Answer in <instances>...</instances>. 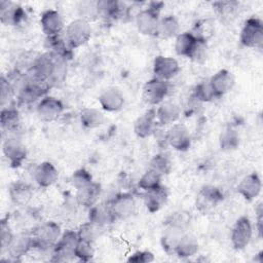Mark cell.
<instances>
[{
  "instance_id": "6da1fadb",
  "label": "cell",
  "mask_w": 263,
  "mask_h": 263,
  "mask_svg": "<svg viewBox=\"0 0 263 263\" xmlns=\"http://www.w3.org/2000/svg\"><path fill=\"white\" fill-rule=\"evenodd\" d=\"M62 233L63 231L60 224L54 221H46L37 225L30 232L33 249L39 251H51Z\"/></svg>"
},
{
  "instance_id": "7a4b0ae2",
  "label": "cell",
  "mask_w": 263,
  "mask_h": 263,
  "mask_svg": "<svg viewBox=\"0 0 263 263\" xmlns=\"http://www.w3.org/2000/svg\"><path fill=\"white\" fill-rule=\"evenodd\" d=\"M162 2H150L148 7L140 10L136 15V27L140 34L149 37H156Z\"/></svg>"
},
{
  "instance_id": "3957f363",
  "label": "cell",
  "mask_w": 263,
  "mask_h": 263,
  "mask_svg": "<svg viewBox=\"0 0 263 263\" xmlns=\"http://www.w3.org/2000/svg\"><path fill=\"white\" fill-rule=\"evenodd\" d=\"M79 240L77 231L75 230H65L57 243L51 249L52 262H67L75 259V248Z\"/></svg>"
},
{
  "instance_id": "277c9868",
  "label": "cell",
  "mask_w": 263,
  "mask_h": 263,
  "mask_svg": "<svg viewBox=\"0 0 263 263\" xmlns=\"http://www.w3.org/2000/svg\"><path fill=\"white\" fill-rule=\"evenodd\" d=\"M91 38L90 24L80 17L71 21L65 29V40L72 49L86 44Z\"/></svg>"
},
{
  "instance_id": "5b68a950",
  "label": "cell",
  "mask_w": 263,
  "mask_h": 263,
  "mask_svg": "<svg viewBox=\"0 0 263 263\" xmlns=\"http://www.w3.org/2000/svg\"><path fill=\"white\" fill-rule=\"evenodd\" d=\"M239 42L248 48H262L263 46V23L256 16L247 18L241 27Z\"/></svg>"
},
{
  "instance_id": "8992f818",
  "label": "cell",
  "mask_w": 263,
  "mask_h": 263,
  "mask_svg": "<svg viewBox=\"0 0 263 263\" xmlns=\"http://www.w3.org/2000/svg\"><path fill=\"white\" fill-rule=\"evenodd\" d=\"M253 237V225L249 217L241 216L233 224L230 231V241L236 251L245 250Z\"/></svg>"
},
{
  "instance_id": "52a82bcc",
  "label": "cell",
  "mask_w": 263,
  "mask_h": 263,
  "mask_svg": "<svg viewBox=\"0 0 263 263\" xmlns=\"http://www.w3.org/2000/svg\"><path fill=\"white\" fill-rule=\"evenodd\" d=\"M168 90V81L153 77L147 80L143 86V99L150 106H158L165 100Z\"/></svg>"
},
{
  "instance_id": "ba28073f",
  "label": "cell",
  "mask_w": 263,
  "mask_h": 263,
  "mask_svg": "<svg viewBox=\"0 0 263 263\" xmlns=\"http://www.w3.org/2000/svg\"><path fill=\"white\" fill-rule=\"evenodd\" d=\"M64 112L63 102L52 96H45L36 105V113L41 121L52 122L60 118Z\"/></svg>"
},
{
  "instance_id": "9c48e42d",
  "label": "cell",
  "mask_w": 263,
  "mask_h": 263,
  "mask_svg": "<svg viewBox=\"0 0 263 263\" xmlns=\"http://www.w3.org/2000/svg\"><path fill=\"white\" fill-rule=\"evenodd\" d=\"M167 146L179 152H186L191 146V135L183 123H174L166 129Z\"/></svg>"
},
{
  "instance_id": "30bf717a",
  "label": "cell",
  "mask_w": 263,
  "mask_h": 263,
  "mask_svg": "<svg viewBox=\"0 0 263 263\" xmlns=\"http://www.w3.org/2000/svg\"><path fill=\"white\" fill-rule=\"evenodd\" d=\"M2 152L12 167H18L27 157V149L16 137H9L2 143Z\"/></svg>"
},
{
  "instance_id": "8fae6325",
  "label": "cell",
  "mask_w": 263,
  "mask_h": 263,
  "mask_svg": "<svg viewBox=\"0 0 263 263\" xmlns=\"http://www.w3.org/2000/svg\"><path fill=\"white\" fill-rule=\"evenodd\" d=\"M152 71L154 77L164 81H170L179 74L180 65L175 58L160 54L154 59Z\"/></svg>"
},
{
  "instance_id": "7c38bea8",
  "label": "cell",
  "mask_w": 263,
  "mask_h": 263,
  "mask_svg": "<svg viewBox=\"0 0 263 263\" xmlns=\"http://www.w3.org/2000/svg\"><path fill=\"white\" fill-rule=\"evenodd\" d=\"M27 20L25 9L17 3L11 1H0V22L4 26L17 27Z\"/></svg>"
},
{
  "instance_id": "4fadbf2b",
  "label": "cell",
  "mask_w": 263,
  "mask_h": 263,
  "mask_svg": "<svg viewBox=\"0 0 263 263\" xmlns=\"http://www.w3.org/2000/svg\"><path fill=\"white\" fill-rule=\"evenodd\" d=\"M97 9L99 17L106 21L123 20L129 14V8L124 2L115 0H99L97 1Z\"/></svg>"
},
{
  "instance_id": "5bb4252c",
  "label": "cell",
  "mask_w": 263,
  "mask_h": 263,
  "mask_svg": "<svg viewBox=\"0 0 263 263\" xmlns=\"http://www.w3.org/2000/svg\"><path fill=\"white\" fill-rule=\"evenodd\" d=\"M109 202L116 220L126 219L136 212V199L130 192L117 193Z\"/></svg>"
},
{
  "instance_id": "9a60e30c",
  "label": "cell",
  "mask_w": 263,
  "mask_h": 263,
  "mask_svg": "<svg viewBox=\"0 0 263 263\" xmlns=\"http://www.w3.org/2000/svg\"><path fill=\"white\" fill-rule=\"evenodd\" d=\"M208 81L216 99L228 93L235 84L234 75L227 69L217 71Z\"/></svg>"
},
{
  "instance_id": "2e32d148",
  "label": "cell",
  "mask_w": 263,
  "mask_h": 263,
  "mask_svg": "<svg viewBox=\"0 0 263 263\" xmlns=\"http://www.w3.org/2000/svg\"><path fill=\"white\" fill-rule=\"evenodd\" d=\"M40 26L46 37L61 35L65 29L62 14L55 9H46L40 15Z\"/></svg>"
},
{
  "instance_id": "e0dca14e",
  "label": "cell",
  "mask_w": 263,
  "mask_h": 263,
  "mask_svg": "<svg viewBox=\"0 0 263 263\" xmlns=\"http://www.w3.org/2000/svg\"><path fill=\"white\" fill-rule=\"evenodd\" d=\"M155 109L151 108L141 114L134 122V133L138 138L147 139L154 135L158 127Z\"/></svg>"
},
{
  "instance_id": "ac0fdd59",
  "label": "cell",
  "mask_w": 263,
  "mask_h": 263,
  "mask_svg": "<svg viewBox=\"0 0 263 263\" xmlns=\"http://www.w3.org/2000/svg\"><path fill=\"white\" fill-rule=\"evenodd\" d=\"M33 250V242L30 233L14 234L7 247L6 254L12 261H18Z\"/></svg>"
},
{
  "instance_id": "d6986e66",
  "label": "cell",
  "mask_w": 263,
  "mask_h": 263,
  "mask_svg": "<svg viewBox=\"0 0 263 263\" xmlns=\"http://www.w3.org/2000/svg\"><path fill=\"white\" fill-rule=\"evenodd\" d=\"M125 99L122 91L115 86L104 89L99 96V104L106 112H117L122 109Z\"/></svg>"
},
{
  "instance_id": "ffe728a7",
  "label": "cell",
  "mask_w": 263,
  "mask_h": 263,
  "mask_svg": "<svg viewBox=\"0 0 263 263\" xmlns=\"http://www.w3.org/2000/svg\"><path fill=\"white\" fill-rule=\"evenodd\" d=\"M223 200L222 191L214 185H204L200 188L197 198L196 208L200 211L206 212L216 205H218Z\"/></svg>"
},
{
  "instance_id": "44dd1931",
  "label": "cell",
  "mask_w": 263,
  "mask_h": 263,
  "mask_svg": "<svg viewBox=\"0 0 263 263\" xmlns=\"http://www.w3.org/2000/svg\"><path fill=\"white\" fill-rule=\"evenodd\" d=\"M261 190L262 181L256 172L245 176L237 185V192L248 201H252L257 198L260 195Z\"/></svg>"
},
{
  "instance_id": "7402d4cb",
  "label": "cell",
  "mask_w": 263,
  "mask_h": 263,
  "mask_svg": "<svg viewBox=\"0 0 263 263\" xmlns=\"http://www.w3.org/2000/svg\"><path fill=\"white\" fill-rule=\"evenodd\" d=\"M33 178L39 187L47 188L58 181L59 172L50 161H42L34 167Z\"/></svg>"
},
{
  "instance_id": "603a6c76",
  "label": "cell",
  "mask_w": 263,
  "mask_h": 263,
  "mask_svg": "<svg viewBox=\"0 0 263 263\" xmlns=\"http://www.w3.org/2000/svg\"><path fill=\"white\" fill-rule=\"evenodd\" d=\"M87 217L88 221L101 227H106L116 221L109 201L98 202L89 208Z\"/></svg>"
},
{
  "instance_id": "cb8c5ba5",
  "label": "cell",
  "mask_w": 263,
  "mask_h": 263,
  "mask_svg": "<svg viewBox=\"0 0 263 263\" xmlns=\"http://www.w3.org/2000/svg\"><path fill=\"white\" fill-rule=\"evenodd\" d=\"M168 199V192L167 189L160 185L151 190L144 191L143 193V201L146 210L153 214L162 209V206L167 202Z\"/></svg>"
},
{
  "instance_id": "d4e9b609",
  "label": "cell",
  "mask_w": 263,
  "mask_h": 263,
  "mask_svg": "<svg viewBox=\"0 0 263 263\" xmlns=\"http://www.w3.org/2000/svg\"><path fill=\"white\" fill-rule=\"evenodd\" d=\"M156 112V120L160 126H167L176 123L181 115V108L173 101H163L158 105Z\"/></svg>"
},
{
  "instance_id": "484cf974",
  "label": "cell",
  "mask_w": 263,
  "mask_h": 263,
  "mask_svg": "<svg viewBox=\"0 0 263 263\" xmlns=\"http://www.w3.org/2000/svg\"><path fill=\"white\" fill-rule=\"evenodd\" d=\"M102 193V187L99 183L91 182L87 186L76 190L75 200L76 203L85 209H89L99 202Z\"/></svg>"
},
{
  "instance_id": "4316f807",
  "label": "cell",
  "mask_w": 263,
  "mask_h": 263,
  "mask_svg": "<svg viewBox=\"0 0 263 263\" xmlns=\"http://www.w3.org/2000/svg\"><path fill=\"white\" fill-rule=\"evenodd\" d=\"M8 195L12 203L23 206L31 201L34 191L30 184L23 181H15L9 186Z\"/></svg>"
},
{
  "instance_id": "83f0119b",
  "label": "cell",
  "mask_w": 263,
  "mask_h": 263,
  "mask_svg": "<svg viewBox=\"0 0 263 263\" xmlns=\"http://www.w3.org/2000/svg\"><path fill=\"white\" fill-rule=\"evenodd\" d=\"M197 38L192 34L191 31L181 32L175 38V51L178 55L191 59L194 49L197 44Z\"/></svg>"
},
{
  "instance_id": "f1b7e54d",
  "label": "cell",
  "mask_w": 263,
  "mask_h": 263,
  "mask_svg": "<svg viewBox=\"0 0 263 263\" xmlns=\"http://www.w3.org/2000/svg\"><path fill=\"white\" fill-rule=\"evenodd\" d=\"M53 57L54 59H53L52 67H51L49 76L47 78V82L50 88L61 87L66 82L67 71H68V67H67L68 60L61 57H57L54 54Z\"/></svg>"
},
{
  "instance_id": "f546056e",
  "label": "cell",
  "mask_w": 263,
  "mask_h": 263,
  "mask_svg": "<svg viewBox=\"0 0 263 263\" xmlns=\"http://www.w3.org/2000/svg\"><path fill=\"white\" fill-rule=\"evenodd\" d=\"M198 248L199 243L197 238L192 233L184 232L176 246L174 255L182 259L190 258L198 252Z\"/></svg>"
},
{
  "instance_id": "4dcf8cb0",
  "label": "cell",
  "mask_w": 263,
  "mask_h": 263,
  "mask_svg": "<svg viewBox=\"0 0 263 263\" xmlns=\"http://www.w3.org/2000/svg\"><path fill=\"white\" fill-rule=\"evenodd\" d=\"M180 23L178 18L173 14H167L160 17L156 37L161 39L176 38L180 32Z\"/></svg>"
},
{
  "instance_id": "1f68e13d",
  "label": "cell",
  "mask_w": 263,
  "mask_h": 263,
  "mask_svg": "<svg viewBox=\"0 0 263 263\" xmlns=\"http://www.w3.org/2000/svg\"><path fill=\"white\" fill-rule=\"evenodd\" d=\"M79 120L83 127L87 129H93L104 124L105 116L101 110L92 107H87L83 108L80 111Z\"/></svg>"
},
{
  "instance_id": "d6a6232c",
  "label": "cell",
  "mask_w": 263,
  "mask_h": 263,
  "mask_svg": "<svg viewBox=\"0 0 263 263\" xmlns=\"http://www.w3.org/2000/svg\"><path fill=\"white\" fill-rule=\"evenodd\" d=\"M0 124L2 129L6 132H16L21 125V115L16 108L13 106H6L0 112Z\"/></svg>"
},
{
  "instance_id": "836d02e7",
  "label": "cell",
  "mask_w": 263,
  "mask_h": 263,
  "mask_svg": "<svg viewBox=\"0 0 263 263\" xmlns=\"http://www.w3.org/2000/svg\"><path fill=\"white\" fill-rule=\"evenodd\" d=\"M184 232V230L171 226H165L160 237V245L162 250L168 255H174L176 246Z\"/></svg>"
},
{
  "instance_id": "e575fe53",
  "label": "cell",
  "mask_w": 263,
  "mask_h": 263,
  "mask_svg": "<svg viewBox=\"0 0 263 263\" xmlns=\"http://www.w3.org/2000/svg\"><path fill=\"white\" fill-rule=\"evenodd\" d=\"M162 177L163 176L159 174L157 171L149 167L140 177L138 181V187L143 191H147V190H151L156 187H159L160 185H162L161 184Z\"/></svg>"
},
{
  "instance_id": "d590c367",
  "label": "cell",
  "mask_w": 263,
  "mask_h": 263,
  "mask_svg": "<svg viewBox=\"0 0 263 263\" xmlns=\"http://www.w3.org/2000/svg\"><path fill=\"white\" fill-rule=\"evenodd\" d=\"M149 167L157 171L162 176H165V175H168L172 172L173 161L166 153L160 152V153L155 154L151 158Z\"/></svg>"
},
{
  "instance_id": "8d00e7d4",
  "label": "cell",
  "mask_w": 263,
  "mask_h": 263,
  "mask_svg": "<svg viewBox=\"0 0 263 263\" xmlns=\"http://www.w3.org/2000/svg\"><path fill=\"white\" fill-rule=\"evenodd\" d=\"M220 148L223 151H233L239 145V135L233 128H226L219 138Z\"/></svg>"
},
{
  "instance_id": "74e56055",
  "label": "cell",
  "mask_w": 263,
  "mask_h": 263,
  "mask_svg": "<svg viewBox=\"0 0 263 263\" xmlns=\"http://www.w3.org/2000/svg\"><path fill=\"white\" fill-rule=\"evenodd\" d=\"M104 227L98 226V225L91 223L90 221H87L79 226V228L77 229V234H78L79 239L93 242L101 234V230Z\"/></svg>"
},
{
  "instance_id": "f35d334b",
  "label": "cell",
  "mask_w": 263,
  "mask_h": 263,
  "mask_svg": "<svg viewBox=\"0 0 263 263\" xmlns=\"http://www.w3.org/2000/svg\"><path fill=\"white\" fill-rule=\"evenodd\" d=\"M190 223V215L184 211H178L172 213L164 221V226L175 227L181 230H184L188 227Z\"/></svg>"
},
{
  "instance_id": "ab89813d",
  "label": "cell",
  "mask_w": 263,
  "mask_h": 263,
  "mask_svg": "<svg viewBox=\"0 0 263 263\" xmlns=\"http://www.w3.org/2000/svg\"><path fill=\"white\" fill-rule=\"evenodd\" d=\"M92 243L93 242L79 239L75 248V258L83 262L92 260L95 257V248Z\"/></svg>"
},
{
  "instance_id": "60d3db41",
  "label": "cell",
  "mask_w": 263,
  "mask_h": 263,
  "mask_svg": "<svg viewBox=\"0 0 263 263\" xmlns=\"http://www.w3.org/2000/svg\"><path fill=\"white\" fill-rule=\"evenodd\" d=\"M70 182H71L72 186H73L76 190H78V189H81V188L87 186L88 184H90L91 182H93V180H92L91 174H90L86 168L81 167V168L76 170V171L71 175Z\"/></svg>"
},
{
  "instance_id": "b9f144b4",
  "label": "cell",
  "mask_w": 263,
  "mask_h": 263,
  "mask_svg": "<svg viewBox=\"0 0 263 263\" xmlns=\"http://www.w3.org/2000/svg\"><path fill=\"white\" fill-rule=\"evenodd\" d=\"M192 97L199 103H209L216 99L208 80L201 81L195 86Z\"/></svg>"
},
{
  "instance_id": "7bdbcfd3",
  "label": "cell",
  "mask_w": 263,
  "mask_h": 263,
  "mask_svg": "<svg viewBox=\"0 0 263 263\" xmlns=\"http://www.w3.org/2000/svg\"><path fill=\"white\" fill-rule=\"evenodd\" d=\"M191 32L197 39L208 42V39L214 33V27L209 20H202V21H198L194 25V28Z\"/></svg>"
},
{
  "instance_id": "ee69618b",
  "label": "cell",
  "mask_w": 263,
  "mask_h": 263,
  "mask_svg": "<svg viewBox=\"0 0 263 263\" xmlns=\"http://www.w3.org/2000/svg\"><path fill=\"white\" fill-rule=\"evenodd\" d=\"M78 12L80 15V18L90 22L99 17L98 9H97V1H82L78 4Z\"/></svg>"
},
{
  "instance_id": "f6af8a7d",
  "label": "cell",
  "mask_w": 263,
  "mask_h": 263,
  "mask_svg": "<svg viewBox=\"0 0 263 263\" xmlns=\"http://www.w3.org/2000/svg\"><path fill=\"white\" fill-rule=\"evenodd\" d=\"M238 6L237 2L234 1H217L213 3V7L216 12L223 18H228L235 13Z\"/></svg>"
},
{
  "instance_id": "bcb514c9",
  "label": "cell",
  "mask_w": 263,
  "mask_h": 263,
  "mask_svg": "<svg viewBox=\"0 0 263 263\" xmlns=\"http://www.w3.org/2000/svg\"><path fill=\"white\" fill-rule=\"evenodd\" d=\"M13 233L10 229L9 223L7 219H2L1 220V224H0V246H1V254L5 253L7 250L8 245L10 243L12 237H13Z\"/></svg>"
},
{
  "instance_id": "7dc6e473",
  "label": "cell",
  "mask_w": 263,
  "mask_h": 263,
  "mask_svg": "<svg viewBox=\"0 0 263 263\" xmlns=\"http://www.w3.org/2000/svg\"><path fill=\"white\" fill-rule=\"evenodd\" d=\"M13 93L14 89L9 83L8 79L5 76H2L0 79V101L2 107H4L5 103H7L11 99Z\"/></svg>"
},
{
  "instance_id": "c3c4849f",
  "label": "cell",
  "mask_w": 263,
  "mask_h": 263,
  "mask_svg": "<svg viewBox=\"0 0 263 263\" xmlns=\"http://www.w3.org/2000/svg\"><path fill=\"white\" fill-rule=\"evenodd\" d=\"M155 260L154 254L150 251H136L133 254L128 256L126 259L127 262H134V263H150Z\"/></svg>"
},
{
  "instance_id": "681fc988",
  "label": "cell",
  "mask_w": 263,
  "mask_h": 263,
  "mask_svg": "<svg viewBox=\"0 0 263 263\" xmlns=\"http://www.w3.org/2000/svg\"><path fill=\"white\" fill-rule=\"evenodd\" d=\"M256 230L259 238H262L263 236V203H258L256 210Z\"/></svg>"
}]
</instances>
